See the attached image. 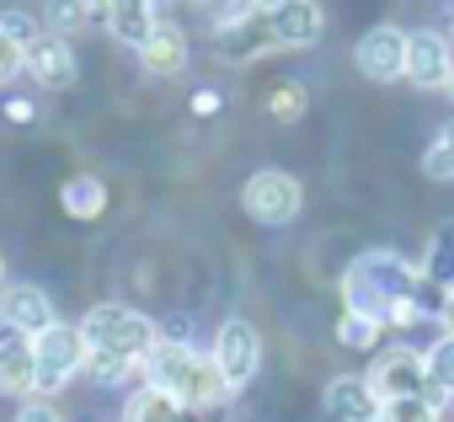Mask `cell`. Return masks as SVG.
I'll return each instance as SVG.
<instances>
[{
  "label": "cell",
  "instance_id": "6da1fadb",
  "mask_svg": "<svg viewBox=\"0 0 454 422\" xmlns=\"http://www.w3.org/2000/svg\"><path fill=\"white\" fill-rule=\"evenodd\" d=\"M443 294L433 278H422V268H411L401 252H364L348 262L342 273V305L353 316H369L380 326H411V321H427L443 310Z\"/></svg>",
  "mask_w": 454,
  "mask_h": 422
},
{
  "label": "cell",
  "instance_id": "7a4b0ae2",
  "mask_svg": "<svg viewBox=\"0 0 454 422\" xmlns=\"http://www.w3.org/2000/svg\"><path fill=\"white\" fill-rule=\"evenodd\" d=\"M139 369H145V379H150V385L171 390L187 411H219L224 401L236 395V390H231V379L219 374L214 353H198V348H187V342H155V348H150V358H145Z\"/></svg>",
  "mask_w": 454,
  "mask_h": 422
},
{
  "label": "cell",
  "instance_id": "3957f363",
  "mask_svg": "<svg viewBox=\"0 0 454 422\" xmlns=\"http://www.w3.org/2000/svg\"><path fill=\"white\" fill-rule=\"evenodd\" d=\"M81 337H86L91 353H118V358H129V363H145L150 348L160 342L155 326H150V316H139V310H129V305H97V310H86Z\"/></svg>",
  "mask_w": 454,
  "mask_h": 422
},
{
  "label": "cell",
  "instance_id": "277c9868",
  "mask_svg": "<svg viewBox=\"0 0 454 422\" xmlns=\"http://www.w3.org/2000/svg\"><path fill=\"white\" fill-rule=\"evenodd\" d=\"M33 353H38V390L33 395H59L86 369V337H81V326H65V321H54L49 332H38Z\"/></svg>",
  "mask_w": 454,
  "mask_h": 422
},
{
  "label": "cell",
  "instance_id": "5b68a950",
  "mask_svg": "<svg viewBox=\"0 0 454 422\" xmlns=\"http://www.w3.org/2000/svg\"><path fill=\"white\" fill-rule=\"evenodd\" d=\"M241 203H247V215H252L257 225H289V220L300 215L305 192H300V182H294L289 171L268 166V171H252V176H247Z\"/></svg>",
  "mask_w": 454,
  "mask_h": 422
},
{
  "label": "cell",
  "instance_id": "8992f818",
  "mask_svg": "<svg viewBox=\"0 0 454 422\" xmlns=\"http://www.w3.org/2000/svg\"><path fill=\"white\" fill-rule=\"evenodd\" d=\"M214 363H219L224 379H231V390L252 385V379H257V363H262V337H257V326L241 321V316H231V321L219 326V337H214Z\"/></svg>",
  "mask_w": 454,
  "mask_h": 422
},
{
  "label": "cell",
  "instance_id": "52a82bcc",
  "mask_svg": "<svg viewBox=\"0 0 454 422\" xmlns=\"http://www.w3.org/2000/svg\"><path fill=\"white\" fill-rule=\"evenodd\" d=\"M262 22H268L273 49H310V43H321V27H326L316 0H268Z\"/></svg>",
  "mask_w": 454,
  "mask_h": 422
},
{
  "label": "cell",
  "instance_id": "ba28073f",
  "mask_svg": "<svg viewBox=\"0 0 454 422\" xmlns=\"http://www.w3.org/2000/svg\"><path fill=\"white\" fill-rule=\"evenodd\" d=\"M353 65H358V75H369V81H380V86H390V81H401L406 75V33L401 27H369L364 38H358V49H353Z\"/></svg>",
  "mask_w": 454,
  "mask_h": 422
},
{
  "label": "cell",
  "instance_id": "9c48e42d",
  "mask_svg": "<svg viewBox=\"0 0 454 422\" xmlns=\"http://www.w3.org/2000/svg\"><path fill=\"white\" fill-rule=\"evenodd\" d=\"M449 75H454V54H449V38L443 33H406V81L417 91H449Z\"/></svg>",
  "mask_w": 454,
  "mask_h": 422
},
{
  "label": "cell",
  "instance_id": "30bf717a",
  "mask_svg": "<svg viewBox=\"0 0 454 422\" xmlns=\"http://www.w3.org/2000/svg\"><path fill=\"white\" fill-rule=\"evenodd\" d=\"M369 385H374L380 401L427 395V363H422V353H411V348H390V353H380V363L369 369ZM427 401H433V395H427Z\"/></svg>",
  "mask_w": 454,
  "mask_h": 422
},
{
  "label": "cell",
  "instance_id": "8fae6325",
  "mask_svg": "<svg viewBox=\"0 0 454 422\" xmlns=\"http://www.w3.org/2000/svg\"><path fill=\"white\" fill-rule=\"evenodd\" d=\"M22 70L38 81V86H49V91H65L70 81H75V54H70V38H59V33H38L27 49H22Z\"/></svg>",
  "mask_w": 454,
  "mask_h": 422
},
{
  "label": "cell",
  "instance_id": "7c38bea8",
  "mask_svg": "<svg viewBox=\"0 0 454 422\" xmlns=\"http://www.w3.org/2000/svg\"><path fill=\"white\" fill-rule=\"evenodd\" d=\"M0 390L6 395H33L38 390V353L33 337L0 321Z\"/></svg>",
  "mask_w": 454,
  "mask_h": 422
},
{
  "label": "cell",
  "instance_id": "4fadbf2b",
  "mask_svg": "<svg viewBox=\"0 0 454 422\" xmlns=\"http://www.w3.org/2000/svg\"><path fill=\"white\" fill-rule=\"evenodd\" d=\"M91 17L107 22V33L129 49H145V38L160 27L155 22V0H91Z\"/></svg>",
  "mask_w": 454,
  "mask_h": 422
},
{
  "label": "cell",
  "instance_id": "5bb4252c",
  "mask_svg": "<svg viewBox=\"0 0 454 422\" xmlns=\"http://www.w3.org/2000/svg\"><path fill=\"white\" fill-rule=\"evenodd\" d=\"M380 406H385V401H380L374 385L358 379V374H337V379L326 385V401H321L326 422H374Z\"/></svg>",
  "mask_w": 454,
  "mask_h": 422
},
{
  "label": "cell",
  "instance_id": "9a60e30c",
  "mask_svg": "<svg viewBox=\"0 0 454 422\" xmlns=\"http://www.w3.org/2000/svg\"><path fill=\"white\" fill-rule=\"evenodd\" d=\"M0 321L38 337L54 326V300L38 289V284H12V289H0Z\"/></svg>",
  "mask_w": 454,
  "mask_h": 422
},
{
  "label": "cell",
  "instance_id": "2e32d148",
  "mask_svg": "<svg viewBox=\"0 0 454 422\" xmlns=\"http://www.w3.org/2000/svg\"><path fill=\"white\" fill-rule=\"evenodd\" d=\"M214 43H219L224 59H257V54H273V38H268L262 12H252V17H241V22H231V27H219Z\"/></svg>",
  "mask_w": 454,
  "mask_h": 422
},
{
  "label": "cell",
  "instance_id": "e0dca14e",
  "mask_svg": "<svg viewBox=\"0 0 454 422\" xmlns=\"http://www.w3.org/2000/svg\"><path fill=\"white\" fill-rule=\"evenodd\" d=\"M139 65H145L150 75H182V65H187V33L171 27V22H160V27L145 38Z\"/></svg>",
  "mask_w": 454,
  "mask_h": 422
},
{
  "label": "cell",
  "instance_id": "ac0fdd59",
  "mask_svg": "<svg viewBox=\"0 0 454 422\" xmlns=\"http://www.w3.org/2000/svg\"><path fill=\"white\" fill-rule=\"evenodd\" d=\"M198 411H187L171 390H160V385H139L134 395H129V406H123V422H192Z\"/></svg>",
  "mask_w": 454,
  "mask_h": 422
},
{
  "label": "cell",
  "instance_id": "d6986e66",
  "mask_svg": "<svg viewBox=\"0 0 454 422\" xmlns=\"http://www.w3.org/2000/svg\"><path fill=\"white\" fill-rule=\"evenodd\" d=\"M59 203H65L70 220H97L102 208H107V182L102 176H70L59 187Z\"/></svg>",
  "mask_w": 454,
  "mask_h": 422
},
{
  "label": "cell",
  "instance_id": "ffe728a7",
  "mask_svg": "<svg viewBox=\"0 0 454 422\" xmlns=\"http://www.w3.org/2000/svg\"><path fill=\"white\" fill-rule=\"evenodd\" d=\"M422 363H427V395L443 406V401L454 395V337L443 332V337L422 353Z\"/></svg>",
  "mask_w": 454,
  "mask_h": 422
},
{
  "label": "cell",
  "instance_id": "44dd1931",
  "mask_svg": "<svg viewBox=\"0 0 454 422\" xmlns=\"http://www.w3.org/2000/svg\"><path fill=\"white\" fill-rule=\"evenodd\" d=\"M305 107H310V91H305L300 81H278V86H268V97H262V113L278 118V123H300Z\"/></svg>",
  "mask_w": 454,
  "mask_h": 422
},
{
  "label": "cell",
  "instance_id": "7402d4cb",
  "mask_svg": "<svg viewBox=\"0 0 454 422\" xmlns=\"http://www.w3.org/2000/svg\"><path fill=\"white\" fill-rule=\"evenodd\" d=\"M422 278H433L438 289H454V225L433 231L427 257H422Z\"/></svg>",
  "mask_w": 454,
  "mask_h": 422
},
{
  "label": "cell",
  "instance_id": "603a6c76",
  "mask_svg": "<svg viewBox=\"0 0 454 422\" xmlns=\"http://www.w3.org/2000/svg\"><path fill=\"white\" fill-rule=\"evenodd\" d=\"M91 22H97L91 17V0H49V6H43V27L59 33V38H75Z\"/></svg>",
  "mask_w": 454,
  "mask_h": 422
},
{
  "label": "cell",
  "instance_id": "cb8c5ba5",
  "mask_svg": "<svg viewBox=\"0 0 454 422\" xmlns=\"http://www.w3.org/2000/svg\"><path fill=\"white\" fill-rule=\"evenodd\" d=\"M422 176L427 182H454V118L433 134V145L422 150Z\"/></svg>",
  "mask_w": 454,
  "mask_h": 422
},
{
  "label": "cell",
  "instance_id": "d4e9b609",
  "mask_svg": "<svg viewBox=\"0 0 454 422\" xmlns=\"http://www.w3.org/2000/svg\"><path fill=\"white\" fill-rule=\"evenodd\" d=\"M380 342V321H369V316H342L337 321V348H348V353H369Z\"/></svg>",
  "mask_w": 454,
  "mask_h": 422
},
{
  "label": "cell",
  "instance_id": "484cf974",
  "mask_svg": "<svg viewBox=\"0 0 454 422\" xmlns=\"http://www.w3.org/2000/svg\"><path fill=\"white\" fill-rule=\"evenodd\" d=\"M380 422H438V401L427 395H395L380 406Z\"/></svg>",
  "mask_w": 454,
  "mask_h": 422
},
{
  "label": "cell",
  "instance_id": "4316f807",
  "mask_svg": "<svg viewBox=\"0 0 454 422\" xmlns=\"http://www.w3.org/2000/svg\"><path fill=\"white\" fill-rule=\"evenodd\" d=\"M129 369H139V363H129V358H118V353H91V348H86V369H81V374H91L97 385H118Z\"/></svg>",
  "mask_w": 454,
  "mask_h": 422
},
{
  "label": "cell",
  "instance_id": "83f0119b",
  "mask_svg": "<svg viewBox=\"0 0 454 422\" xmlns=\"http://www.w3.org/2000/svg\"><path fill=\"white\" fill-rule=\"evenodd\" d=\"M0 27H6V33L27 49V43L43 33V17H33V12H0Z\"/></svg>",
  "mask_w": 454,
  "mask_h": 422
},
{
  "label": "cell",
  "instance_id": "f1b7e54d",
  "mask_svg": "<svg viewBox=\"0 0 454 422\" xmlns=\"http://www.w3.org/2000/svg\"><path fill=\"white\" fill-rule=\"evenodd\" d=\"M17 75H22V43H17L6 27H0V86L17 81Z\"/></svg>",
  "mask_w": 454,
  "mask_h": 422
},
{
  "label": "cell",
  "instance_id": "f546056e",
  "mask_svg": "<svg viewBox=\"0 0 454 422\" xmlns=\"http://www.w3.org/2000/svg\"><path fill=\"white\" fill-rule=\"evenodd\" d=\"M17 422H59V411H54L49 401H27V406L17 411Z\"/></svg>",
  "mask_w": 454,
  "mask_h": 422
},
{
  "label": "cell",
  "instance_id": "4dcf8cb0",
  "mask_svg": "<svg viewBox=\"0 0 454 422\" xmlns=\"http://www.w3.org/2000/svg\"><path fill=\"white\" fill-rule=\"evenodd\" d=\"M33 118H38V107H33L27 97H12V102H6V123H33Z\"/></svg>",
  "mask_w": 454,
  "mask_h": 422
},
{
  "label": "cell",
  "instance_id": "1f68e13d",
  "mask_svg": "<svg viewBox=\"0 0 454 422\" xmlns=\"http://www.w3.org/2000/svg\"><path fill=\"white\" fill-rule=\"evenodd\" d=\"M192 113H198V118H214V113H219V91H198V97H192Z\"/></svg>",
  "mask_w": 454,
  "mask_h": 422
},
{
  "label": "cell",
  "instance_id": "d6a6232c",
  "mask_svg": "<svg viewBox=\"0 0 454 422\" xmlns=\"http://www.w3.org/2000/svg\"><path fill=\"white\" fill-rule=\"evenodd\" d=\"M438 321H443V332H449V337H454V289H449V294H443V310H438Z\"/></svg>",
  "mask_w": 454,
  "mask_h": 422
},
{
  "label": "cell",
  "instance_id": "836d02e7",
  "mask_svg": "<svg viewBox=\"0 0 454 422\" xmlns=\"http://www.w3.org/2000/svg\"><path fill=\"white\" fill-rule=\"evenodd\" d=\"M0 278H6V257H0Z\"/></svg>",
  "mask_w": 454,
  "mask_h": 422
},
{
  "label": "cell",
  "instance_id": "e575fe53",
  "mask_svg": "<svg viewBox=\"0 0 454 422\" xmlns=\"http://www.w3.org/2000/svg\"><path fill=\"white\" fill-rule=\"evenodd\" d=\"M449 97H454V75H449Z\"/></svg>",
  "mask_w": 454,
  "mask_h": 422
}]
</instances>
